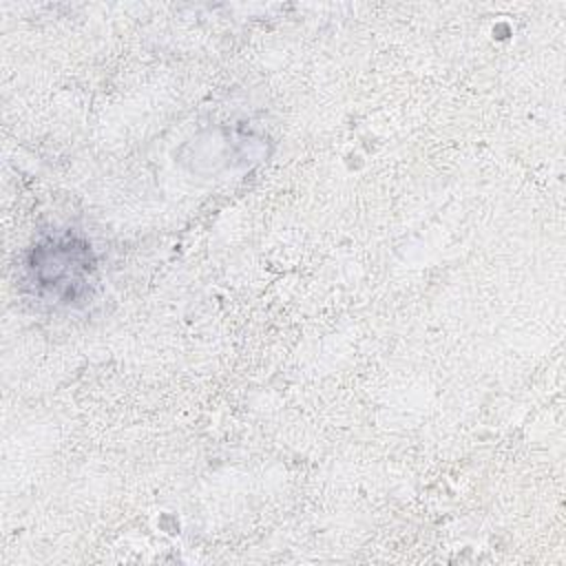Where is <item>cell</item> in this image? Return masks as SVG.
I'll return each instance as SVG.
<instances>
[{
    "mask_svg": "<svg viewBox=\"0 0 566 566\" xmlns=\"http://www.w3.org/2000/svg\"><path fill=\"white\" fill-rule=\"evenodd\" d=\"M27 285L46 303L71 305L95 283L97 261L86 239L64 230L44 234L27 254Z\"/></svg>",
    "mask_w": 566,
    "mask_h": 566,
    "instance_id": "obj_1",
    "label": "cell"
}]
</instances>
